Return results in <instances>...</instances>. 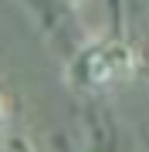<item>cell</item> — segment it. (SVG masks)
I'll return each instance as SVG.
<instances>
[{"instance_id": "2", "label": "cell", "mask_w": 149, "mask_h": 152, "mask_svg": "<svg viewBox=\"0 0 149 152\" xmlns=\"http://www.w3.org/2000/svg\"><path fill=\"white\" fill-rule=\"evenodd\" d=\"M7 125H10V98L0 88V132H7Z\"/></svg>"}, {"instance_id": "1", "label": "cell", "mask_w": 149, "mask_h": 152, "mask_svg": "<svg viewBox=\"0 0 149 152\" xmlns=\"http://www.w3.org/2000/svg\"><path fill=\"white\" fill-rule=\"evenodd\" d=\"M139 71V54L132 44L119 41V37H102L92 41L85 48L75 51V58L68 61V81L78 91H112V88H122L126 81H132Z\"/></svg>"}, {"instance_id": "3", "label": "cell", "mask_w": 149, "mask_h": 152, "mask_svg": "<svg viewBox=\"0 0 149 152\" xmlns=\"http://www.w3.org/2000/svg\"><path fill=\"white\" fill-rule=\"evenodd\" d=\"M68 4H71V7H81V4H85V0H68Z\"/></svg>"}]
</instances>
